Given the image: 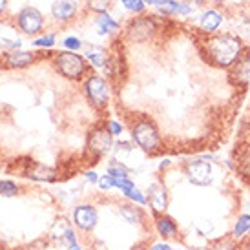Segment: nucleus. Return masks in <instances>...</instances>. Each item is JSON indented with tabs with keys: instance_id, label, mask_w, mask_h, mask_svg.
<instances>
[{
	"instance_id": "nucleus-16",
	"label": "nucleus",
	"mask_w": 250,
	"mask_h": 250,
	"mask_svg": "<svg viewBox=\"0 0 250 250\" xmlns=\"http://www.w3.org/2000/svg\"><path fill=\"white\" fill-rule=\"evenodd\" d=\"M4 61L11 68H24V66H29V64L35 61V55L28 53V51H13V53H7L4 57Z\"/></svg>"
},
{
	"instance_id": "nucleus-28",
	"label": "nucleus",
	"mask_w": 250,
	"mask_h": 250,
	"mask_svg": "<svg viewBox=\"0 0 250 250\" xmlns=\"http://www.w3.org/2000/svg\"><path fill=\"white\" fill-rule=\"evenodd\" d=\"M64 46L68 49H79L83 46V42L79 41V39H75V37H68V39L64 41Z\"/></svg>"
},
{
	"instance_id": "nucleus-26",
	"label": "nucleus",
	"mask_w": 250,
	"mask_h": 250,
	"mask_svg": "<svg viewBox=\"0 0 250 250\" xmlns=\"http://www.w3.org/2000/svg\"><path fill=\"white\" fill-rule=\"evenodd\" d=\"M214 250H241V245L234 241V239H229V241H221V243H217Z\"/></svg>"
},
{
	"instance_id": "nucleus-10",
	"label": "nucleus",
	"mask_w": 250,
	"mask_h": 250,
	"mask_svg": "<svg viewBox=\"0 0 250 250\" xmlns=\"http://www.w3.org/2000/svg\"><path fill=\"white\" fill-rule=\"evenodd\" d=\"M155 31V24L150 19H135L128 26V37L135 42L148 41Z\"/></svg>"
},
{
	"instance_id": "nucleus-12",
	"label": "nucleus",
	"mask_w": 250,
	"mask_h": 250,
	"mask_svg": "<svg viewBox=\"0 0 250 250\" xmlns=\"http://www.w3.org/2000/svg\"><path fill=\"white\" fill-rule=\"evenodd\" d=\"M77 13V2L75 0H55L51 6V15L55 17V21L68 22L71 21Z\"/></svg>"
},
{
	"instance_id": "nucleus-19",
	"label": "nucleus",
	"mask_w": 250,
	"mask_h": 250,
	"mask_svg": "<svg viewBox=\"0 0 250 250\" xmlns=\"http://www.w3.org/2000/svg\"><path fill=\"white\" fill-rule=\"evenodd\" d=\"M108 175H111L115 181H119V179H128L130 172H128V168L125 165H121L117 161H111L110 165H108Z\"/></svg>"
},
{
	"instance_id": "nucleus-17",
	"label": "nucleus",
	"mask_w": 250,
	"mask_h": 250,
	"mask_svg": "<svg viewBox=\"0 0 250 250\" xmlns=\"http://www.w3.org/2000/svg\"><path fill=\"white\" fill-rule=\"evenodd\" d=\"M86 57H88V61H90L91 66H95V68H104V66H106L104 49L101 48V46L91 44L90 48L86 49Z\"/></svg>"
},
{
	"instance_id": "nucleus-24",
	"label": "nucleus",
	"mask_w": 250,
	"mask_h": 250,
	"mask_svg": "<svg viewBox=\"0 0 250 250\" xmlns=\"http://www.w3.org/2000/svg\"><path fill=\"white\" fill-rule=\"evenodd\" d=\"M121 2H123V6L126 9H130L133 13H141L145 9V2L143 0H121Z\"/></svg>"
},
{
	"instance_id": "nucleus-23",
	"label": "nucleus",
	"mask_w": 250,
	"mask_h": 250,
	"mask_svg": "<svg viewBox=\"0 0 250 250\" xmlns=\"http://www.w3.org/2000/svg\"><path fill=\"white\" fill-rule=\"evenodd\" d=\"M125 195L132 203H135V205H146V194L145 192H141L139 188H132V190H130V192H126Z\"/></svg>"
},
{
	"instance_id": "nucleus-8",
	"label": "nucleus",
	"mask_w": 250,
	"mask_h": 250,
	"mask_svg": "<svg viewBox=\"0 0 250 250\" xmlns=\"http://www.w3.org/2000/svg\"><path fill=\"white\" fill-rule=\"evenodd\" d=\"M111 137L113 135L108 132V128H104V126L95 128L90 133V137H88V148H90V152H95L97 155L108 153L111 150V146H113V139Z\"/></svg>"
},
{
	"instance_id": "nucleus-34",
	"label": "nucleus",
	"mask_w": 250,
	"mask_h": 250,
	"mask_svg": "<svg viewBox=\"0 0 250 250\" xmlns=\"http://www.w3.org/2000/svg\"><path fill=\"white\" fill-rule=\"evenodd\" d=\"M183 250H188V249H183Z\"/></svg>"
},
{
	"instance_id": "nucleus-18",
	"label": "nucleus",
	"mask_w": 250,
	"mask_h": 250,
	"mask_svg": "<svg viewBox=\"0 0 250 250\" xmlns=\"http://www.w3.org/2000/svg\"><path fill=\"white\" fill-rule=\"evenodd\" d=\"M97 24H99V33L101 35H104V33H113V31H117L119 24L111 17H108L106 13H103L101 17L97 19Z\"/></svg>"
},
{
	"instance_id": "nucleus-32",
	"label": "nucleus",
	"mask_w": 250,
	"mask_h": 250,
	"mask_svg": "<svg viewBox=\"0 0 250 250\" xmlns=\"http://www.w3.org/2000/svg\"><path fill=\"white\" fill-rule=\"evenodd\" d=\"M241 250H250V237H247V239L241 241Z\"/></svg>"
},
{
	"instance_id": "nucleus-30",
	"label": "nucleus",
	"mask_w": 250,
	"mask_h": 250,
	"mask_svg": "<svg viewBox=\"0 0 250 250\" xmlns=\"http://www.w3.org/2000/svg\"><path fill=\"white\" fill-rule=\"evenodd\" d=\"M148 250H174V249H172L168 243H163V241H159V243H153Z\"/></svg>"
},
{
	"instance_id": "nucleus-31",
	"label": "nucleus",
	"mask_w": 250,
	"mask_h": 250,
	"mask_svg": "<svg viewBox=\"0 0 250 250\" xmlns=\"http://www.w3.org/2000/svg\"><path fill=\"white\" fill-rule=\"evenodd\" d=\"M84 177L90 181V183H93V185H97V183H99V175L95 174V172H86V174H84Z\"/></svg>"
},
{
	"instance_id": "nucleus-20",
	"label": "nucleus",
	"mask_w": 250,
	"mask_h": 250,
	"mask_svg": "<svg viewBox=\"0 0 250 250\" xmlns=\"http://www.w3.org/2000/svg\"><path fill=\"white\" fill-rule=\"evenodd\" d=\"M62 239H64V243H66V247H68L70 250H83V249H81V245H79V241H77L75 232H73L71 229L64 230Z\"/></svg>"
},
{
	"instance_id": "nucleus-4",
	"label": "nucleus",
	"mask_w": 250,
	"mask_h": 250,
	"mask_svg": "<svg viewBox=\"0 0 250 250\" xmlns=\"http://www.w3.org/2000/svg\"><path fill=\"white\" fill-rule=\"evenodd\" d=\"M185 177L194 187H210L214 183V170L208 161L192 159L185 165Z\"/></svg>"
},
{
	"instance_id": "nucleus-5",
	"label": "nucleus",
	"mask_w": 250,
	"mask_h": 250,
	"mask_svg": "<svg viewBox=\"0 0 250 250\" xmlns=\"http://www.w3.org/2000/svg\"><path fill=\"white\" fill-rule=\"evenodd\" d=\"M84 91L86 97L95 108H106L108 99H110V90L108 83L101 75H90L84 83Z\"/></svg>"
},
{
	"instance_id": "nucleus-14",
	"label": "nucleus",
	"mask_w": 250,
	"mask_h": 250,
	"mask_svg": "<svg viewBox=\"0 0 250 250\" xmlns=\"http://www.w3.org/2000/svg\"><path fill=\"white\" fill-rule=\"evenodd\" d=\"M119 214L128 223H143V219H145V210L141 207H135V203H121Z\"/></svg>"
},
{
	"instance_id": "nucleus-3",
	"label": "nucleus",
	"mask_w": 250,
	"mask_h": 250,
	"mask_svg": "<svg viewBox=\"0 0 250 250\" xmlns=\"http://www.w3.org/2000/svg\"><path fill=\"white\" fill-rule=\"evenodd\" d=\"M57 71L66 79L79 81L86 73V61L81 55H75L73 51H61L55 55Z\"/></svg>"
},
{
	"instance_id": "nucleus-22",
	"label": "nucleus",
	"mask_w": 250,
	"mask_h": 250,
	"mask_svg": "<svg viewBox=\"0 0 250 250\" xmlns=\"http://www.w3.org/2000/svg\"><path fill=\"white\" fill-rule=\"evenodd\" d=\"M113 4V0H88V6L93 9V11H97V13H106L108 9L111 7Z\"/></svg>"
},
{
	"instance_id": "nucleus-21",
	"label": "nucleus",
	"mask_w": 250,
	"mask_h": 250,
	"mask_svg": "<svg viewBox=\"0 0 250 250\" xmlns=\"http://www.w3.org/2000/svg\"><path fill=\"white\" fill-rule=\"evenodd\" d=\"M19 194V187L11 181H0V195L4 197H13Z\"/></svg>"
},
{
	"instance_id": "nucleus-1",
	"label": "nucleus",
	"mask_w": 250,
	"mask_h": 250,
	"mask_svg": "<svg viewBox=\"0 0 250 250\" xmlns=\"http://www.w3.org/2000/svg\"><path fill=\"white\" fill-rule=\"evenodd\" d=\"M243 51V42L236 35H215L207 42V53L210 61L219 68H230L239 62V57Z\"/></svg>"
},
{
	"instance_id": "nucleus-35",
	"label": "nucleus",
	"mask_w": 250,
	"mask_h": 250,
	"mask_svg": "<svg viewBox=\"0 0 250 250\" xmlns=\"http://www.w3.org/2000/svg\"><path fill=\"white\" fill-rule=\"evenodd\" d=\"M249 237H250V236H249Z\"/></svg>"
},
{
	"instance_id": "nucleus-2",
	"label": "nucleus",
	"mask_w": 250,
	"mask_h": 250,
	"mask_svg": "<svg viewBox=\"0 0 250 250\" xmlns=\"http://www.w3.org/2000/svg\"><path fill=\"white\" fill-rule=\"evenodd\" d=\"M132 139L143 152H155L163 145L159 130L150 119H137L132 126Z\"/></svg>"
},
{
	"instance_id": "nucleus-33",
	"label": "nucleus",
	"mask_w": 250,
	"mask_h": 250,
	"mask_svg": "<svg viewBox=\"0 0 250 250\" xmlns=\"http://www.w3.org/2000/svg\"><path fill=\"white\" fill-rule=\"evenodd\" d=\"M4 7H6V0H0V13L4 11Z\"/></svg>"
},
{
	"instance_id": "nucleus-13",
	"label": "nucleus",
	"mask_w": 250,
	"mask_h": 250,
	"mask_svg": "<svg viewBox=\"0 0 250 250\" xmlns=\"http://www.w3.org/2000/svg\"><path fill=\"white\" fill-rule=\"evenodd\" d=\"M223 22V17L219 11H215V9H208V11H205L201 15V21H199V26L203 28V31H207V33H215L219 26H221Z\"/></svg>"
},
{
	"instance_id": "nucleus-7",
	"label": "nucleus",
	"mask_w": 250,
	"mask_h": 250,
	"mask_svg": "<svg viewBox=\"0 0 250 250\" xmlns=\"http://www.w3.org/2000/svg\"><path fill=\"white\" fill-rule=\"evenodd\" d=\"M97 221H99L97 210H95V207L88 205V203L79 205L73 210V223H75L77 229L83 230V232H91V230L97 227Z\"/></svg>"
},
{
	"instance_id": "nucleus-27",
	"label": "nucleus",
	"mask_w": 250,
	"mask_h": 250,
	"mask_svg": "<svg viewBox=\"0 0 250 250\" xmlns=\"http://www.w3.org/2000/svg\"><path fill=\"white\" fill-rule=\"evenodd\" d=\"M55 44V39L49 35V37H42V39H39V41H35V46H39V48H51Z\"/></svg>"
},
{
	"instance_id": "nucleus-25",
	"label": "nucleus",
	"mask_w": 250,
	"mask_h": 250,
	"mask_svg": "<svg viewBox=\"0 0 250 250\" xmlns=\"http://www.w3.org/2000/svg\"><path fill=\"white\" fill-rule=\"evenodd\" d=\"M99 188L101 190H104V192H108V190H111V188H115V179L111 177V175H103V177H99Z\"/></svg>"
},
{
	"instance_id": "nucleus-29",
	"label": "nucleus",
	"mask_w": 250,
	"mask_h": 250,
	"mask_svg": "<svg viewBox=\"0 0 250 250\" xmlns=\"http://www.w3.org/2000/svg\"><path fill=\"white\" fill-rule=\"evenodd\" d=\"M106 128H108V132H110L111 135H121V132H123V125H119L117 121H110Z\"/></svg>"
},
{
	"instance_id": "nucleus-9",
	"label": "nucleus",
	"mask_w": 250,
	"mask_h": 250,
	"mask_svg": "<svg viewBox=\"0 0 250 250\" xmlns=\"http://www.w3.org/2000/svg\"><path fill=\"white\" fill-rule=\"evenodd\" d=\"M42 15L39 9L35 7H24L21 13H19V26L24 33L28 35H35L39 33L42 28Z\"/></svg>"
},
{
	"instance_id": "nucleus-6",
	"label": "nucleus",
	"mask_w": 250,
	"mask_h": 250,
	"mask_svg": "<svg viewBox=\"0 0 250 250\" xmlns=\"http://www.w3.org/2000/svg\"><path fill=\"white\" fill-rule=\"evenodd\" d=\"M146 205L153 214H165L168 208V192L163 183H152L146 190Z\"/></svg>"
},
{
	"instance_id": "nucleus-15",
	"label": "nucleus",
	"mask_w": 250,
	"mask_h": 250,
	"mask_svg": "<svg viewBox=\"0 0 250 250\" xmlns=\"http://www.w3.org/2000/svg\"><path fill=\"white\" fill-rule=\"evenodd\" d=\"M247 234H250V214H241L234 223V229H232V234H230V239L234 241H243L247 239Z\"/></svg>"
},
{
	"instance_id": "nucleus-11",
	"label": "nucleus",
	"mask_w": 250,
	"mask_h": 250,
	"mask_svg": "<svg viewBox=\"0 0 250 250\" xmlns=\"http://www.w3.org/2000/svg\"><path fill=\"white\" fill-rule=\"evenodd\" d=\"M153 227L163 239H174L179 232V227L174 221V217H170L167 214H153Z\"/></svg>"
}]
</instances>
